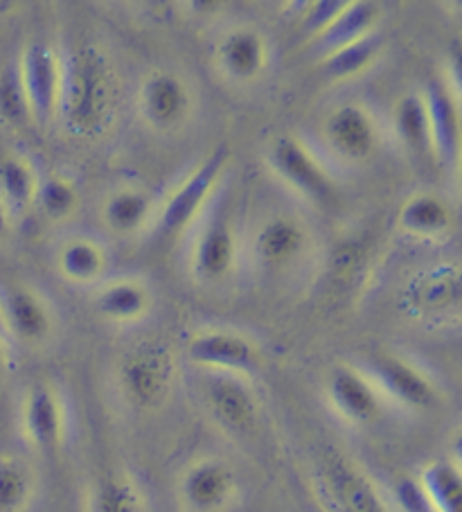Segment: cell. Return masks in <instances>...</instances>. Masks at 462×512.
Here are the masks:
<instances>
[{"label": "cell", "instance_id": "6da1fadb", "mask_svg": "<svg viewBox=\"0 0 462 512\" xmlns=\"http://www.w3.org/2000/svg\"><path fill=\"white\" fill-rule=\"evenodd\" d=\"M61 82L57 118L77 138H93L113 118L118 82L104 52L82 43L59 57Z\"/></svg>", "mask_w": 462, "mask_h": 512}, {"label": "cell", "instance_id": "7a4b0ae2", "mask_svg": "<svg viewBox=\"0 0 462 512\" xmlns=\"http://www.w3.org/2000/svg\"><path fill=\"white\" fill-rule=\"evenodd\" d=\"M316 485L330 512H393L388 497L363 467L341 452H325Z\"/></svg>", "mask_w": 462, "mask_h": 512}, {"label": "cell", "instance_id": "3957f363", "mask_svg": "<svg viewBox=\"0 0 462 512\" xmlns=\"http://www.w3.org/2000/svg\"><path fill=\"white\" fill-rule=\"evenodd\" d=\"M174 359L161 343H142L122 357L118 386L131 409L156 411L165 404L174 384Z\"/></svg>", "mask_w": 462, "mask_h": 512}, {"label": "cell", "instance_id": "277c9868", "mask_svg": "<svg viewBox=\"0 0 462 512\" xmlns=\"http://www.w3.org/2000/svg\"><path fill=\"white\" fill-rule=\"evenodd\" d=\"M361 373L377 388L381 400L406 411H426L438 402V386L424 368L395 352H375L361 361Z\"/></svg>", "mask_w": 462, "mask_h": 512}, {"label": "cell", "instance_id": "5b68a950", "mask_svg": "<svg viewBox=\"0 0 462 512\" xmlns=\"http://www.w3.org/2000/svg\"><path fill=\"white\" fill-rule=\"evenodd\" d=\"M201 400L226 434L248 436L260 425L262 406L244 375L201 373Z\"/></svg>", "mask_w": 462, "mask_h": 512}, {"label": "cell", "instance_id": "8992f818", "mask_svg": "<svg viewBox=\"0 0 462 512\" xmlns=\"http://www.w3.org/2000/svg\"><path fill=\"white\" fill-rule=\"evenodd\" d=\"M228 149L219 147L206 161L199 163L185 179L176 185L174 192L165 199L158 210V231L163 235H179L190 224H194L203 208L208 206L215 194L221 174H224Z\"/></svg>", "mask_w": 462, "mask_h": 512}, {"label": "cell", "instance_id": "52a82bcc", "mask_svg": "<svg viewBox=\"0 0 462 512\" xmlns=\"http://www.w3.org/2000/svg\"><path fill=\"white\" fill-rule=\"evenodd\" d=\"M266 161L282 183H287L302 199L323 206L334 197V181L330 172L312 149L293 136H278L266 149Z\"/></svg>", "mask_w": 462, "mask_h": 512}, {"label": "cell", "instance_id": "ba28073f", "mask_svg": "<svg viewBox=\"0 0 462 512\" xmlns=\"http://www.w3.org/2000/svg\"><path fill=\"white\" fill-rule=\"evenodd\" d=\"M323 143L343 165L368 163L379 149V127L366 107L345 102L323 120Z\"/></svg>", "mask_w": 462, "mask_h": 512}, {"label": "cell", "instance_id": "9c48e42d", "mask_svg": "<svg viewBox=\"0 0 462 512\" xmlns=\"http://www.w3.org/2000/svg\"><path fill=\"white\" fill-rule=\"evenodd\" d=\"M185 357L201 373L251 375L260 368V348L235 330H203L192 334Z\"/></svg>", "mask_w": 462, "mask_h": 512}, {"label": "cell", "instance_id": "30bf717a", "mask_svg": "<svg viewBox=\"0 0 462 512\" xmlns=\"http://www.w3.org/2000/svg\"><path fill=\"white\" fill-rule=\"evenodd\" d=\"M237 497V472L224 458H199L181 474L179 501L188 512H228Z\"/></svg>", "mask_w": 462, "mask_h": 512}, {"label": "cell", "instance_id": "8fae6325", "mask_svg": "<svg viewBox=\"0 0 462 512\" xmlns=\"http://www.w3.org/2000/svg\"><path fill=\"white\" fill-rule=\"evenodd\" d=\"M21 431L25 443L39 454H55L64 447L68 436V413L64 397L55 386L43 382L25 393Z\"/></svg>", "mask_w": 462, "mask_h": 512}, {"label": "cell", "instance_id": "7c38bea8", "mask_svg": "<svg viewBox=\"0 0 462 512\" xmlns=\"http://www.w3.org/2000/svg\"><path fill=\"white\" fill-rule=\"evenodd\" d=\"M19 70L30 118L41 127L48 125L57 118L59 104L61 68L57 50L41 41L30 43L19 61Z\"/></svg>", "mask_w": 462, "mask_h": 512}, {"label": "cell", "instance_id": "4fadbf2b", "mask_svg": "<svg viewBox=\"0 0 462 512\" xmlns=\"http://www.w3.org/2000/svg\"><path fill=\"white\" fill-rule=\"evenodd\" d=\"M237 237L226 208H212L192 246V271L206 285H219L235 269Z\"/></svg>", "mask_w": 462, "mask_h": 512}, {"label": "cell", "instance_id": "5bb4252c", "mask_svg": "<svg viewBox=\"0 0 462 512\" xmlns=\"http://www.w3.org/2000/svg\"><path fill=\"white\" fill-rule=\"evenodd\" d=\"M332 411L352 427H370L381 418L384 400L359 366H336L325 384Z\"/></svg>", "mask_w": 462, "mask_h": 512}, {"label": "cell", "instance_id": "9a60e30c", "mask_svg": "<svg viewBox=\"0 0 462 512\" xmlns=\"http://www.w3.org/2000/svg\"><path fill=\"white\" fill-rule=\"evenodd\" d=\"M192 91L188 82L172 70H154L140 86V113L156 131H172L188 120L192 111Z\"/></svg>", "mask_w": 462, "mask_h": 512}, {"label": "cell", "instance_id": "2e32d148", "mask_svg": "<svg viewBox=\"0 0 462 512\" xmlns=\"http://www.w3.org/2000/svg\"><path fill=\"white\" fill-rule=\"evenodd\" d=\"M426 116H429L431 152L442 167H456L460 154V111L458 100L444 82H431L426 86Z\"/></svg>", "mask_w": 462, "mask_h": 512}, {"label": "cell", "instance_id": "e0dca14e", "mask_svg": "<svg viewBox=\"0 0 462 512\" xmlns=\"http://www.w3.org/2000/svg\"><path fill=\"white\" fill-rule=\"evenodd\" d=\"M307 249L305 226L291 217H273L253 237V260L264 271H284Z\"/></svg>", "mask_w": 462, "mask_h": 512}, {"label": "cell", "instance_id": "ac0fdd59", "mask_svg": "<svg viewBox=\"0 0 462 512\" xmlns=\"http://www.w3.org/2000/svg\"><path fill=\"white\" fill-rule=\"evenodd\" d=\"M217 64L233 82H255L269 64V46L257 30H230L217 46Z\"/></svg>", "mask_w": 462, "mask_h": 512}, {"label": "cell", "instance_id": "d6986e66", "mask_svg": "<svg viewBox=\"0 0 462 512\" xmlns=\"http://www.w3.org/2000/svg\"><path fill=\"white\" fill-rule=\"evenodd\" d=\"M5 323L12 341L41 343L52 332V312L37 291L28 287H14L0 296Z\"/></svg>", "mask_w": 462, "mask_h": 512}, {"label": "cell", "instance_id": "ffe728a7", "mask_svg": "<svg viewBox=\"0 0 462 512\" xmlns=\"http://www.w3.org/2000/svg\"><path fill=\"white\" fill-rule=\"evenodd\" d=\"M404 303L417 316L447 314L460 303V271L456 264H440L417 276L406 289Z\"/></svg>", "mask_w": 462, "mask_h": 512}, {"label": "cell", "instance_id": "44dd1931", "mask_svg": "<svg viewBox=\"0 0 462 512\" xmlns=\"http://www.w3.org/2000/svg\"><path fill=\"white\" fill-rule=\"evenodd\" d=\"M381 21V7L370 0H357V3H345L339 16L327 25V28L312 39V52L314 57L325 59L332 52L341 50L350 43L359 41L370 32H377V25Z\"/></svg>", "mask_w": 462, "mask_h": 512}, {"label": "cell", "instance_id": "7402d4cb", "mask_svg": "<svg viewBox=\"0 0 462 512\" xmlns=\"http://www.w3.org/2000/svg\"><path fill=\"white\" fill-rule=\"evenodd\" d=\"M151 307V294L145 282L136 278L111 280L97 291L95 310L104 321L131 325L145 319Z\"/></svg>", "mask_w": 462, "mask_h": 512}, {"label": "cell", "instance_id": "603a6c76", "mask_svg": "<svg viewBox=\"0 0 462 512\" xmlns=\"http://www.w3.org/2000/svg\"><path fill=\"white\" fill-rule=\"evenodd\" d=\"M399 228L415 237H440L453 228V210L447 199L435 192H417L399 210Z\"/></svg>", "mask_w": 462, "mask_h": 512}, {"label": "cell", "instance_id": "cb8c5ba5", "mask_svg": "<svg viewBox=\"0 0 462 512\" xmlns=\"http://www.w3.org/2000/svg\"><path fill=\"white\" fill-rule=\"evenodd\" d=\"M151 213H154V199L147 190L120 188L106 197L102 206V222L111 233L129 237L145 228Z\"/></svg>", "mask_w": 462, "mask_h": 512}, {"label": "cell", "instance_id": "d4e9b609", "mask_svg": "<svg viewBox=\"0 0 462 512\" xmlns=\"http://www.w3.org/2000/svg\"><path fill=\"white\" fill-rule=\"evenodd\" d=\"M57 267L61 278L73 282V285H93V282H100L109 269V255L95 240L73 237V240L61 244Z\"/></svg>", "mask_w": 462, "mask_h": 512}, {"label": "cell", "instance_id": "484cf974", "mask_svg": "<svg viewBox=\"0 0 462 512\" xmlns=\"http://www.w3.org/2000/svg\"><path fill=\"white\" fill-rule=\"evenodd\" d=\"M39 176L34 167L23 156H3L0 158V203L7 215L23 217L34 206Z\"/></svg>", "mask_w": 462, "mask_h": 512}, {"label": "cell", "instance_id": "4316f807", "mask_svg": "<svg viewBox=\"0 0 462 512\" xmlns=\"http://www.w3.org/2000/svg\"><path fill=\"white\" fill-rule=\"evenodd\" d=\"M86 512H147L145 494L129 474H102L88 492Z\"/></svg>", "mask_w": 462, "mask_h": 512}, {"label": "cell", "instance_id": "83f0119b", "mask_svg": "<svg viewBox=\"0 0 462 512\" xmlns=\"http://www.w3.org/2000/svg\"><path fill=\"white\" fill-rule=\"evenodd\" d=\"M381 50H384V37H381L379 30L370 32L363 39L354 41L350 46L336 50L332 55L321 59L323 75L330 79V82H348V79L366 73V70L379 59Z\"/></svg>", "mask_w": 462, "mask_h": 512}, {"label": "cell", "instance_id": "f1b7e54d", "mask_svg": "<svg viewBox=\"0 0 462 512\" xmlns=\"http://www.w3.org/2000/svg\"><path fill=\"white\" fill-rule=\"evenodd\" d=\"M393 127L399 143L408 154L424 156L431 152L429 116H426L424 97L417 93H406L397 100L393 109Z\"/></svg>", "mask_w": 462, "mask_h": 512}, {"label": "cell", "instance_id": "f546056e", "mask_svg": "<svg viewBox=\"0 0 462 512\" xmlns=\"http://www.w3.org/2000/svg\"><path fill=\"white\" fill-rule=\"evenodd\" d=\"M417 481H420L433 512H460L462 476L458 463L449 458L431 461L417 474Z\"/></svg>", "mask_w": 462, "mask_h": 512}, {"label": "cell", "instance_id": "4dcf8cb0", "mask_svg": "<svg viewBox=\"0 0 462 512\" xmlns=\"http://www.w3.org/2000/svg\"><path fill=\"white\" fill-rule=\"evenodd\" d=\"M37 492L30 465L14 456H0V512H25Z\"/></svg>", "mask_w": 462, "mask_h": 512}, {"label": "cell", "instance_id": "1f68e13d", "mask_svg": "<svg viewBox=\"0 0 462 512\" xmlns=\"http://www.w3.org/2000/svg\"><path fill=\"white\" fill-rule=\"evenodd\" d=\"M34 206L41 210L48 222H68L79 208V192L64 176L50 174L39 181Z\"/></svg>", "mask_w": 462, "mask_h": 512}, {"label": "cell", "instance_id": "d6a6232c", "mask_svg": "<svg viewBox=\"0 0 462 512\" xmlns=\"http://www.w3.org/2000/svg\"><path fill=\"white\" fill-rule=\"evenodd\" d=\"M30 109L25 100L21 70L19 64H7L0 68V122L7 127H23L28 125Z\"/></svg>", "mask_w": 462, "mask_h": 512}, {"label": "cell", "instance_id": "836d02e7", "mask_svg": "<svg viewBox=\"0 0 462 512\" xmlns=\"http://www.w3.org/2000/svg\"><path fill=\"white\" fill-rule=\"evenodd\" d=\"M388 503L393 512H433L417 476H402V479H397L393 488H390Z\"/></svg>", "mask_w": 462, "mask_h": 512}, {"label": "cell", "instance_id": "e575fe53", "mask_svg": "<svg viewBox=\"0 0 462 512\" xmlns=\"http://www.w3.org/2000/svg\"><path fill=\"white\" fill-rule=\"evenodd\" d=\"M348 0H318V3L305 5V14H302V28L309 37L316 39L327 25H330L339 12L345 7Z\"/></svg>", "mask_w": 462, "mask_h": 512}, {"label": "cell", "instance_id": "d590c367", "mask_svg": "<svg viewBox=\"0 0 462 512\" xmlns=\"http://www.w3.org/2000/svg\"><path fill=\"white\" fill-rule=\"evenodd\" d=\"M10 224H12V217L7 215V210L3 203H0V240L7 235V231H10Z\"/></svg>", "mask_w": 462, "mask_h": 512}, {"label": "cell", "instance_id": "8d00e7d4", "mask_svg": "<svg viewBox=\"0 0 462 512\" xmlns=\"http://www.w3.org/2000/svg\"><path fill=\"white\" fill-rule=\"evenodd\" d=\"M0 341L7 343L10 346L12 337H10V330H7V323H5V314H3V305H0Z\"/></svg>", "mask_w": 462, "mask_h": 512}, {"label": "cell", "instance_id": "74e56055", "mask_svg": "<svg viewBox=\"0 0 462 512\" xmlns=\"http://www.w3.org/2000/svg\"><path fill=\"white\" fill-rule=\"evenodd\" d=\"M7 366V343L0 341V373H3Z\"/></svg>", "mask_w": 462, "mask_h": 512}]
</instances>
